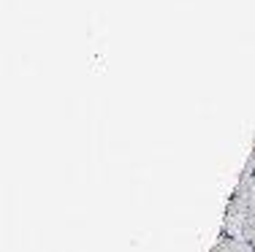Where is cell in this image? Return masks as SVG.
I'll list each match as a JSON object with an SVG mask.
<instances>
[{"label":"cell","instance_id":"6da1fadb","mask_svg":"<svg viewBox=\"0 0 255 252\" xmlns=\"http://www.w3.org/2000/svg\"><path fill=\"white\" fill-rule=\"evenodd\" d=\"M212 252H255V247L247 239H217Z\"/></svg>","mask_w":255,"mask_h":252}]
</instances>
